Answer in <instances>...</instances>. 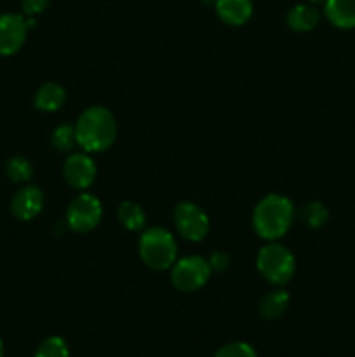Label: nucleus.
I'll return each instance as SVG.
<instances>
[{"label":"nucleus","mask_w":355,"mask_h":357,"mask_svg":"<svg viewBox=\"0 0 355 357\" xmlns=\"http://www.w3.org/2000/svg\"><path fill=\"white\" fill-rule=\"evenodd\" d=\"M214 6L219 20L225 21L230 26H240L253 16L251 0H216Z\"/></svg>","instance_id":"9b49d317"},{"label":"nucleus","mask_w":355,"mask_h":357,"mask_svg":"<svg viewBox=\"0 0 355 357\" xmlns=\"http://www.w3.org/2000/svg\"><path fill=\"white\" fill-rule=\"evenodd\" d=\"M52 145L56 146L61 152H66V150H72L73 146L77 145V131L75 126L70 124H61L54 129L52 132Z\"/></svg>","instance_id":"aec40b11"},{"label":"nucleus","mask_w":355,"mask_h":357,"mask_svg":"<svg viewBox=\"0 0 355 357\" xmlns=\"http://www.w3.org/2000/svg\"><path fill=\"white\" fill-rule=\"evenodd\" d=\"M174 222L181 236L191 243H198L209 232V218L202 208L194 202H181L174 211Z\"/></svg>","instance_id":"0eeeda50"},{"label":"nucleus","mask_w":355,"mask_h":357,"mask_svg":"<svg viewBox=\"0 0 355 357\" xmlns=\"http://www.w3.org/2000/svg\"><path fill=\"white\" fill-rule=\"evenodd\" d=\"M7 176L10 178V181L14 183H24V181H30L33 176V167H31L30 160L24 159V157H10L6 164Z\"/></svg>","instance_id":"a211bd4d"},{"label":"nucleus","mask_w":355,"mask_h":357,"mask_svg":"<svg viewBox=\"0 0 355 357\" xmlns=\"http://www.w3.org/2000/svg\"><path fill=\"white\" fill-rule=\"evenodd\" d=\"M49 3H51V0H23L21 7H23V13L26 16H37L47 9Z\"/></svg>","instance_id":"4be33fe9"},{"label":"nucleus","mask_w":355,"mask_h":357,"mask_svg":"<svg viewBox=\"0 0 355 357\" xmlns=\"http://www.w3.org/2000/svg\"><path fill=\"white\" fill-rule=\"evenodd\" d=\"M44 208V194L38 187H24L10 201V211L21 222H30Z\"/></svg>","instance_id":"9d476101"},{"label":"nucleus","mask_w":355,"mask_h":357,"mask_svg":"<svg viewBox=\"0 0 355 357\" xmlns=\"http://www.w3.org/2000/svg\"><path fill=\"white\" fill-rule=\"evenodd\" d=\"M214 357H258V356L249 344H244V342H233V344H226L225 347L219 349Z\"/></svg>","instance_id":"412c9836"},{"label":"nucleus","mask_w":355,"mask_h":357,"mask_svg":"<svg viewBox=\"0 0 355 357\" xmlns=\"http://www.w3.org/2000/svg\"><path fill=\"white\" fill-rule=\"evenodd\" d=\"M209 265H211V271H225L228 267V257L225 253H214L209 260Z\"/></svg>","instance_id":"5701e85b"},{"label":"nucleus","mask_w":355,"mask_h":357,"mask_svg":"<svg viewBox=\"0 0 355 357\" xmlns=\"http://www.w3.org/2000/svg\"><path fill=\"white\" fill-rule=\"evenodd\" d=\"M0 357H3V342H2V338H0Z\"/></svg>","instance_id":"b1692460"},{"label":"nucleus","mask_w":355,"mask_h":357,"mask_svg":"<svg viewBox=\"0 0 355 357\" xmlns=\"http://www.w3.org/2000/svg\"><path fill=\"white\" fill-rule=\"evenodd\" d=\"M33 357H70L68 345L61 337H49L38 345Z\"/></svg>","instance_id":"6ab92c4d"},{"label":"nucleus","mask_w":355,"mask_h":357,"mask_svg":"<svg viewBox=\"0 0 355 357\" xmlns=\"http://www.w3.org/2000/svg\"><path fill=\"white\" fill-rule=\"evenodd\" d=\"M211 275V265L202 257H187L174 261L171 281L180 291L191 293L200 289Z\"/></svg>","instance_id":"39448f33"},{"label":"nucleus","mask_w":355,"mask_h":357,"mask_svg":"<svg viewBox=\"0 0 355 357\" xmlns=\"http://www.w3.org/2000/svg\"><path fill=\"white\" fill-rule=\"evenodd\" d=\"M308 2H312V3H320V2H326V0H308Z\"/></svg>","instance_id":"393cba45"},{"label":"nucleus","mask_w":355,"mask_h":357,"mask_svg":"<svg viewBox=\"0 0 355 357\" xmlns=\"http://www.w3.org/2000/svg\"><path fill=\"white\" fill-rule=\"evenodd\" d=\"M326 17L341 30L355 28V0H326Z\"/></svg>","instance_id":"f8f14e48"},{"label":"nucleus","mask_w":355,"mask_h":357,"mask_svg":"<svg viewBox=\"0 0 355 357\" xmlns=\"http://www.w3.org/2000/svg\"><path fill=\"white\" fill-rule=\"evenodd\" d=\"M65 101L66 91L56 82L44 84L35 94V107L42 112H58Z\"/></svg>","instance_id":"ddd939ff"},{"label":"nucleus","mask_w":355,"mask_h":357,"mask_svg":"<svg viewBox=\"0 0 355 357\" xmlns=\"http://www.w3.org/2000/svg\"><path fill=\"white\" fill-rule=\"evenodd\" d=\"M289 293L284 289H275V291L268 293L260 303V314L265 319H278L284 316V312L289 307Z\"/></svg>","instance_id":"2eb2a0df"},{"label":"nucleus","mask_w":355,"mask_h":357,"mask_svg":"<svg viewBox=\"0 0 355 357\" xmlns=\"http://www.w3.org/2000/svg\"><path fill=\"white\" fill-rule=\"evenodd\" d=\"M96 164L86 153H72L63 166L65 180L77 190L89 188L96 180Z\"/></svg>","instance_id":"1a4fd4ad"},{"label":"nucleus","mask_w":355,"mask_h":357,"mask_svg":"<svg viewBox=\"0 0 355 357\" xmlns=\"http://www.w3.org/2000/svg\"><path fill=\"white\" fill-rule=\"evenodd\" d=\"M139 257L153 271H166L176 261V239L167 230L153 227L145 230L139 237Z\"/></svg>","instance_id":"7ed1b4c3"},{"label":"nucleus","mask_w":355,"mask_h":357,"mask_svg":"<svg viewBox=\"0 0 355 357\" xmlns=\"http://www.w3.org/2000/svg\"><path fill=\"white\" fill-rule=\"evenodd\" d=\"M298 216L301 223H305L310 229H320V227L327 223L329 211H327V208L322 202H308V204H305L299 209Z\"/></svg>","instance_id":"f3484780"},{"label":"nucleus","mask_w":355,"mask_h":357,"mask_svg":"<svg viewBox=\"0 0 355 357\" xmlns=\"http://www.w3.org/2000/svg\"><path fill=\"white\" fill-rule=\"evenodd\" d=\"M258 271L271 284H285L292 279L296 271L294 255L285 246L277 243L261 248L256 258Z\"/></svg>","instance_id":"20e7f679"},{"label":"nucleus","mask_w":355,"mask_h":357,"mask_svg":"<svg viewBox=\"0 0 355 357\" xmlns=\"http://www.w3.org/2000/svg\"><path fill=\"white\" fill-rule=\"evenodd\" d=\"M320 13L308 3H298L287 14V24L294 31H310L319 24Z\"/></svg>","instance_id":"4468645a"},{"label":"nucleus","mask_w":355,"mask_h":357,"mask_svg":"<svg viewBox=\"0 0 355 357\" xmlns=\"http://www.w3.org/2000/svg\"><path fill=\"white\" fill-rule=\"evenodd\" d=\"M28 24L19 14L0 16V56H13L23 47L26 40Z\"/></svg>","instance_id":"6e6552de"},{"label":"nucleus","mask_w":355,"mask_h":357,"mask_svg":"<svg viewBox=\"0 0 355 357\" xmlns=\"http://www.w3.org/2000/svg\"><path fill=\"white\" fill-rule=\"evenodd\" d=\"M103 208H101L100 199L90 194H80L73 199L66 211V223L73 232H89L94 227L100 225Z\"/></svg>","instance_id":"423d86ee"},{"label":"nucleus","mask_w":355,"mask_h":357,"mask_svg":"<svg viewBox=\"0 0 355 357\" xmlns=\"http://www.w3.org/2000/svg\"><path fill=\"white\" fill-rule=\"evenodd\" d=\"M77 145L86 152L108 150L117 136V122L108 108L90 107L79 117L75 126Z\"/></svg>","instance_id":"f257e3e1"},{"label":"nucleus","mask_w":355,"mask_h":357,"mask_svg":"<svg viewBox=\"0 0 355 357\" xmlns=\"http://www.w3.org/2000/svg\"><path fill=\"white\" fill-rule=\"evenodd\" d=\"M294 218V208L287 197L270 194L258 202L253 213V225L265 241H277L285 236Z\"/></svg>","instance_id":"f03ea898"},{"label":"nucleus","mask_w":355,"mask_h":357,"mask_svg":"<svg viewBox=\"0 0 355 357\" xmlns=\"http://www.w3.org/2000/svg\"><path fill=\"white\" fill-rule=\"evenodd\" d=\"M118 220H120V223L127 230L138 232V230H141L145 227L146 215L141 206L136 204V202L125 201L118 208Z\"/></svg>","instance_id":"dca6fc26"}]
</instances>
